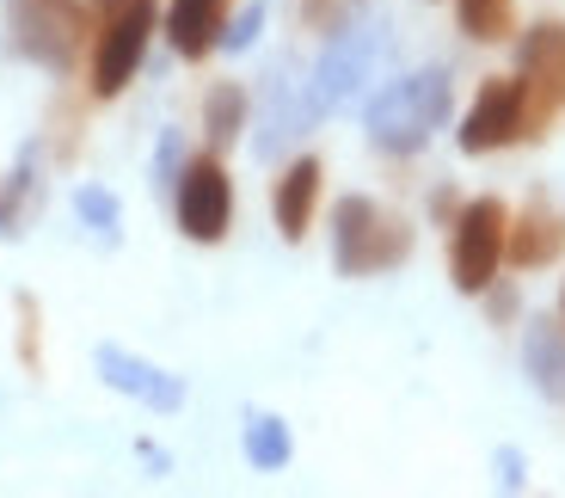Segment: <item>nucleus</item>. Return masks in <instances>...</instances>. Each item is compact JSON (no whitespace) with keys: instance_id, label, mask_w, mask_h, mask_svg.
Here are the masks:
<instances>
[{"instance_id":"nucleus-1","label":"nucleus","mask_w":565,"mask_h":498,"mask_svg":"<svg viewBox=\"0 0 565 498\" xmlns=\"http://www.w3.org/2000/svg\"><path fill=\"white\" fill-rule=\"evenodd\" d=\"M443 117H449V74L418 68L369 99V142L387 155H412L430 142V129H443Z\"/></svg>"},{"instance_id":"nucleus-2","label":"nucleus","mask_w":565,"mask_h":498,"mask_svg":"<svg viewBox=\"0 0 565 498\" xmlns=\"http://www.w3.org/2000/svg\"><path fill=\"white\" fill-rule=\"evenodd\" d=\"M332 253H339L344 277H369V271H387L412 253V229L399 215H387L382 203L344 198L332 210Z\"/></svg>"},{"instance_id":"nucleus-3","label":"nucleus","mask_w":565,"mask_h":498,"mask_svg":"<svg viewBox=\"0 0 565 498\" xmlns=\"http://www.w3.org/2000/svg\"><path fill=\"white\" fill-rule=\"evenodd\" d=\"M154 31V0H99V50H93V93L117 99L136 74Z\"/></svg>"},{"instance_id":"nucleus-4","label":"nucleus","mask_w":565,"mask_h":498,"mask_svg":"<svg viewBox=\"0 0 565 498\" xmlns=\"http://www.w3.org/2000/svg\"><path fill=\"white\" fill-rule=\"evenodd\" d=\"M7 19H13L19 56L43 62V68H68L86 38L81 0H7Z\"/></svg>"},{"instance_id":"nucleus-5","label":"nucleus","mask_w":565,"mask_h":498,"mask_svg":"<svg viewBox=\"0 0 565 498\" xmlns=\"http://www.w3.org/2000/svg\"><path fill=\"white\" fill-rule=\"evenodd\" d=\"M504 229H510V215H504V203H498V198H480V203H467V210H461V222H455V246H449L455 289L480 296V289L498 277Z\"/></svg>"},{"instance_id":"nucleus-6","label":"nucleus","mask_w":565,"mask_h":498,"mask_svg":"<svg viewBox=\"0 0 565 498\" xmlns=\"http://www.w3.org/2000/svg\"><path fill=\"white\" fill-rule=\"evenodd\" d=\"M375 56H382V38L369 25H344L339 38L326 43V56H320V68H313V81H308V99H313V112H339V105H351L356 93H363V81L375 74Z\"/></svg>"},{"instance_id":"nucleus-7","label":"nucleus","mask_w":565,"mask_h":498,"mask_svg":"<svg viewBox=\"0 0 565 498\" xmlns=\"http://www.w3.org/2000/svg\"><path fill=\"white\" fill-rule=\"evenodd\" d=\"M529 129V93H523V74L516 81H486L480 99H473V112L461 117V148L467 155H492V148L516 142Z\"/></svg>"},{"instance_id":"nucleus-8","label":"nucleus","mask_w":565,"mask_h":498,"mask_svg":"<svg viewBox=\"0 0 565 498\" xmlns=\"http://www.w3.org/2000/svg\"><path fill=\"white\" fill-rule=\"evenodd\" d=\"M227 215H234V186H227V172L215 160H191L179 172V229L191 241H222L227 234Z\"/></svg>"},{"instance_id":"nucleus-9","label":"nucleus","mask_w":565,"mask_h":498,"mask_svg":"<svg viewBox=\"0 0 565 498\" xmlns=\"http://www.w3.org/2000/svg\"><path fill=\"white\" fill-rule=\"evenodd\" d=\"M523 93L529 124H547L565 105V25H535L523 38Z\"/></svg>"},{"instance_id":"nucleus-10","label":"nucleus","mask_w":565,"mask_h":498,"mask_svg":"<svg viewBox=\"0 0 565 498\" xmlns=\"http://www.w3.org/2000/svg\"><path fill=\"white\" fill-rule=\"evenodd\" d=\"M99 375L117 388V394L148 400L154 413H179V406H184V388L172 382L167 370H154V363H141V357L117 351V345H99Z\"/></svg>"},{"instance_id":"nucleus-11","label":"nucleus","mask_w":565,"mask_h":498,"mask_svg":"<svg viewBox=\"0 0 565 498\" xmlns=\"http://www.w3.org/2000/svg\"><path fill=\"white\" fill-rule=\"evenodd\" d=\"M222 19H227V0H172L167 13V31H172V50L179 56H210L222 43Z\"/></svg>"},{"instance_id":"nucleus-12","label":"nucleus","mask_w":565,"mask_h":498,"mask_svg":"<svg viewBox=\"0 0 565 498\" xmlns=\"http://www.w3.org/2000/svg\"><path fill=\"white\" fill-rule=\"evenodd\" d=\"M313 198H320V160H296V167L277 179V229L289 241H301L313 222Z\"/></svg>"},{"instance_id":"nucleus-13","label":"nucleus","mask_w":565,"mask_h":498,"mask_svg":"<svg viewBox=\"0 0 565 498\" xmlns=\"http://www.w3.org/2000/svg\"><path fill=\"white\" fill-rule=\"evenodd\" d=\"M559 246H565V222L553 210H541V203L523 222L504 229V253L516 258V265H547V258H559Z\"/></svg>"},{"instance_id":"nucleus-14","label":"nucleus","mask_w":565,"mask_h":498,"mask_svg":"<svg viewBox=\"0 0 565 498\" xmlns=\"http://www.w3.org/2000/svg\"><path fill=\"white\" fill-rule=\"evenodd\" d=\"M529 370H535L541 394H553V400L565 394V345H559V332H553V327L529 332Z\"/></svg>"},{"instance_id":"nucleus-15","label":"nucleus","mask_w":565,"mask_h":498,"mask_svg":"<svg viewBox=\"0 0 565 498\" xmlns=\"http://www.w3.org/2000/svg\"><path fill=\"white\" fill-rule=\"evenodd\" d=\"M455 13H461V31H467V38H480V43L510 38V25H516L510 0H455Z\"/></svg>"},{"instance_id":"nucleus-16","label":"nucleus","mask_w":565,"mask_h":498,"mask_svg":"<svg viewBox=\"0 0 565 498\" xmlns=\"http://www.w3.org/2000/svg\"><path fill=\"white\" fill-rule=\"evenodd\" d=\"M203 124H210V142H234L246 124V93L241 86H215L210 99H203Z\"/></svg>"},{"instance_id":"nucleus-17","label":"nucleus","mask_w":565,"mask_h":498,"mask_svg":"<svg viewBox=\"0 0 565 498\" xmlns=\"http://www.w3.org/2000/svg\"><path fill=\"white\" fill-rule=\"evenodd\" d=\"M246 462L277 474L282 462H289V431H282L277 418H253V425H246Z\"/></svg>"},{"instance_id":"nucleus-18","label":"nucleus","mask_w":565,"mask_h":498,"mask_svg":"<svg viewBox=\"0 0 565 498\" xmlns=\"http://www.w3.org/2000/svg\"><path fill=\"white\" fill-rule=\"evenodd\" d=\"M74 210H81V222L99 234V241H117V198H111V191L81 186V191H74Z\"/></svg>"},{"instance_id":"nucleus-19","label":"nucleus","mask_w":565,"mask_h":498,"mask_svg":"<svg viewBox=\"0 0 565 498\" xmlns=\"http://www.w3.org/2000/svg\"><path fill=\"white\" fill-rule=\"evenodd\" d=\"M31 191V167H19L13 179H0V234H19V203Z\"/></svg>"},{"instance_id":"nucleus-20","label":"nucleus","mask_w":565,"mask_h":498,"mask_svg":"<svg viewBox=\"0 0 565 498\" xmlns=\"http://www.w3.org/2000/svg\"><path fill=\"white\" fill-rule=\"evenodd\" d=\"M258 25H265V7H246V13L222 31V43H227V50H246V43L258 38Z\"/></svg>"},{"instance_id":"nucleus-21","label":"nucleus","mask_w":565,"mask_h":498,"mask_svg":"<svg viewBox=\"0 0 565 498\" xmlns=\"http://www.w3.org/2000/svg\"><path fill=\"white\" fill-rule=\"evenodd\" d=\"M167 172H179V136L160 142V186H167Z\"/></svg>"}]
</instances>
